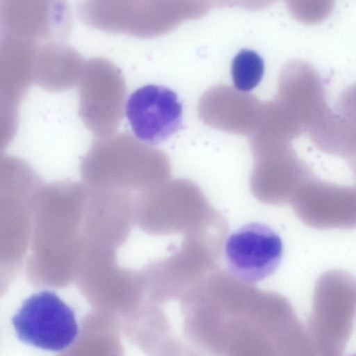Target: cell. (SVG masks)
<instances>
[{
  "instance_id": "1",
  "label": "cell",
  "mask_w": 356,
  "mask_h": 356,
  "mask_svg": "<svg viewBox=\"0 0 356 356\" xmlns=\"http://www.w3.org/2000/svg\"><path fill=\"white\" fill-rule=\"evenodd\" d=\"M186 341L202 356H318L285 298L198 295L181 303Z\"/></svg>"
},
{
  "instance_id": "2",
  "label": "cell",
  "mask_w": 356,
  "mask_h": 356,
  "mask_svg": "<svg viewBox=\"0 0 356 356\" xmlns=\"http://www.w3.org/2000/svg\"><path fill=\"white\" fill-rule=\"evenodd\" d=\"M356 282L333 271L318 281L307 326L318 356H342L353 330Z\"/></svg>"
},
{
  "instance_id": "3",
  "label": "cell",
  "mask_w": 356,
  "mask_h": 356,
  "mask_svg": "<svg viewBox=\"0 0 356 356\" xmlns=\"http://www.w3.org/2000/svg\"><path fill=\"white\" fill-rule=\"evenodd\" d=\"M12 323L21 341L54 352L68 348L79 332L74 311L48 290L24 300L13 315Z\"/></svg>"
},
{
  "instance_id": "4",
  "label": "cell",
  "mask_w": 356,
  "mask_h": 356,
  "mask_svg": "<svg viewBox=\"0 0 356 356\" xmlns=\"http://www.w3.org/2000/svg\"><path fill=\"white\" fill-rule=\"evenodd\" d=\"M284 254L280 236L259 222L245 224L227 238L225 256L230 273L241 282L252 284L272 275Z\"/></svg>"
},
{
  "instance_id": "5",
  "label": "cell",
  "mask_w": 356,
  "mask_h": 356,
  "mask_svg": "<svg viewBox=\"0 0 356 356\" xmlns=\"http://www.w3.org/2000/svg\"><path fill=\"white\" fill-rule=\"evenodd\" d=\"M125 115L134 136L157 145L183 127V106L170 88L154 84L138 88L127 98Z\"/></svg>"
},
{
  "instance_id": "6",
  "label": "cell",
  "mask_w": 356,
  "mask_h": 356,
  "mask_svg": "<svg viewBox=\"0 0 356 356\" xmlns=\"http://www.w3.org/2000/svg\"><path fill=\"white\" fill-rule=\"evenodd\" d=\"M305 220L316 228L356 227V188L341 186L314 177L307 186Z\"/></svg>"
},
{
  "instance_id": "7",
  "label": "cell",
  "mask_w": 356,
  "mask_h": 356,
  "mask_svg": "<svg viewBox=\"0 0 356 356\" xmlns=\"http://www.w3.org/2000/svg\"><path fill=\"white\" fill-rule=\"evenodd\" d=\"M231 72L234 87L248 92L261 81L264 73V62L256 51L243 49L234 57Z\"/></svg>"
},
{
  "instance_id": "8",
  "label": "cell",
  "mask_w": 356,
  "mask_h": 356,
  "mask_svg": "<svg viewBox=\"0 0 356 356\" xmlns=\"http://www.w3.org/2000/svg\"><path fill=\"white\" fill-rule=\"evenodd\" d=\"M350 164L351 165L353 170L355 172L356 174V143L354 148V151L353 153V155L348 160Z\"/></svg>"
},
{
  "instance_id": "9",
  "label": "cell",
  "mask_w": 356,
  "mask_h": 356,
  "mask_svg": "<svg viewBox=\"0 0 356 356\" xmlns=\"http://www.w3.org/2000/svg\"><path fill=\"white\" fill-rule=\"evenodd\" d=\"M351 356H356V353H355V354H354V355H352Z\"/></svg>"
}]
</instances>
